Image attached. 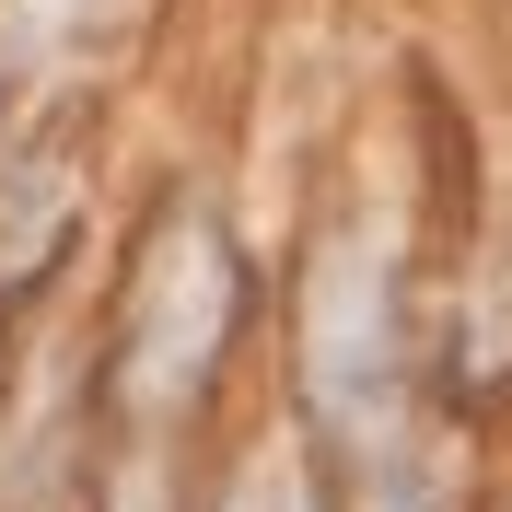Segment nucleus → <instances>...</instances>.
<instances>
[{
  "mask_svg": "<svg viewBox=\"0 0 512 512\" xmlns=\"http://www.w3.org/2000/svg\"><path fill=\"white\" fill-rule=\"evenodd\" d=\"M210 233H175V268H140V303H128V373H140V396H175V384L210 361V338H222V303L233 280H210Z\"/></svg>",
  "mask_w": 512,
  "mask_h": 512,
  "instance_id": "1",
  "label": "nucleus"
}]
</instances>
